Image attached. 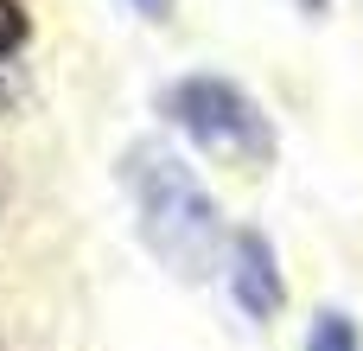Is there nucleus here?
Here are the masks:
<instances>
[{"label":"nucleus","instance_id":"obj_1","mask_svg":"<svg viewBox=\"0 0 363 351\" xmlns=\"http://www.w3.org/2000/svg\"><path fill=\"white\" fill-rule=\"evenodd\" d=\"M121 179L134 192V211H140V237L147 249L179 275V281H204L223 269L230 256V237H223V217H217V198L204 192V179L160 141H140L121 153Z\"/></svg>","mask_w":363,"mask_h":351},{"label":"nucleus","instance_id":"obj_2","mask_svg":"<svg viewBox=\"0 0 363 351\" xmlns=\"http://www.w3.org/2000/svg\"><path fill=\"white\" fill-rule=\"evenodd\" d=\"M160 109L172 115V128H185L204 153H217V160H230V166L262 173V166H274V153H281L268 109H262L242 83H230V77H217V70H191V77L166 83V90H160Z\"/></svg>","mask_w":363,"mask_h":351},{"label":"nucleus","instance_id":"obj_3","mask_svg":"<svg viewBox=\"0 0 363 351\" xmlns=\"http://www.w3.org/2000/svg\"><path fill=\"white\" fill-rule=\"evenodd\" d=\"M223 281L236 294V307L249 320H274L287 307V281H281V256L262 230H236L230 237V256H223Z\"/></svg>","mask_w":363,"mask_h":351},{"label":"nucleus","instance_id":"obj_4","mask_svg":"<svg viewBox=\"0 0 363 351\" xmlns=\"http://www.w3.org/2000/svg\"><path fill=\"white\" fill-rule=\"evenodd\" d=\"M306 351H363L357 320H351V313H338V307L313 313V326H306Z\"/></svg>","mask_w":363,"mask_h":351},{"label":"nucleus","instance_id":"obj_5","mask_svg":"<svg viewBox=\"0 0 363 351\" xmlns=\"http://www.w3.org/2000/svg\"><path fill=\"white\" fill-rule=\"evenodd\" d=\"M128 6H134L140 19H172V6H179V0H128Z\"/></svg>","mask_w":363,"mask_h":351},{"label":"nucleus","instance_id":"obj_6","mask_svg":"<svg viewBox=\"0 0 363 351\" xmlns=\"http://www.w3.org/2000/svg\"><path fill=\"white\" fill-rule=\"evenodd\" d=\"M300 6H306V13H325V0H300Z\"/></svg>","mask_w":363,"mask_h":351},{"label":"nucleus","instance_id":"obj_7","mask_svg":"<svg viewBox=\"0 0 363 351\" xmlns=\"http://www.w3.org/2000/svg\"><path fill=\"white\" fill-rule=\"evenodd\" d=\"M0 205H6V179H0Z\"/></svg>","mask_w":363,"mask_h":351},{"label":"nucleus","instance_id":"obj_8","mask_svg":"<svg viewBox=\"0 0 363 351\" xmlns=\"http://www.w3.org/2000/svg\"><path fill=\"white\" fill-rule=\"evenodd\" d=\"M0 6H6V0H0Z\"/></svg>","mask_w":363,"mask_h":351}]
</instances>
